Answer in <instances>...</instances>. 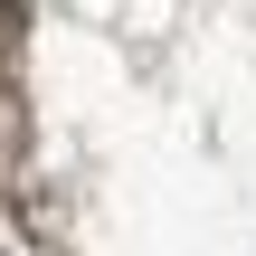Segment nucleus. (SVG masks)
I'll return each mask as SVG.
<instances>
[{
  "instance_id": "nucleus-1",
  "label": "nucleus",
  "mask_w": 256,
  "mask_h": 256,
  "mask_svg": "<svg viewBox=\"0 0 256 256\" xmlns=\"http://www.w3.org/2000/svg\"><path fill=\"white\" fill-rule=\"evenodd\" d=\"M10 38H19V0H0V48H10Z\"/></svg>"
}]
</instances>
